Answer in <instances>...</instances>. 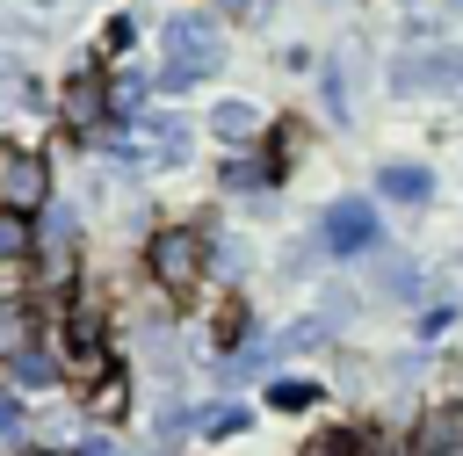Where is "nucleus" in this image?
<instances>
[{
    "mask_svg": "<svg viewBox=\"0 0 463 456\" xmlns=\"http://www.w3.org/2000/svg\"><path fill=\"white\" fill-rule=\"evenodd\" d=\"M217 22H203V14H174L166 22V58H159V87H195V80H210L217 72Z\"/></svg>",
    "mask_w": 463,
    "mask_h": 456,
    "instance_id": "nucleus-1",
    "label": "nucleus"
},
{
    "mask_svg": "<svg viewBox=\"0 0 463 456\" xmlns=\"http://www.w3.org/2000/svg\"><path fill=\"white\" fill-rule=\"evenodd\" d=\"M152 275H159L166 290H195V282H203V232L166 224V232L152 239Z\"/></svg>",
    "mask_w": 463,
    "mask_h": 456,
    "instance_id": "nucleus-2",
    "label": "nucleus"
},
{
    "mask_svg": "<svg viewBox=\"0 0 463 456\" xmlns=\"http://www.w3.org/2000/svg\"><path fill=\"white\" fill-rule=\"evenodd\" d=\"M318 232H326L333 253H362V246H376V210H369L362 195H340V203L318 217Z\"/></svg>",
    "mask_w": 463,
    "mask_h": 456,
    "instance_id": "nucleus-3",
    "label": "nucleus"
},
{
    "mask_svg": "<svg viewBox=\"0 0 463 456\" xmlns=\"http://www.w3.org/2000/svg\"><path fill=\"white\" fill-rule=\"evenodd\" d=\"M65 369L72 376H109V340H101V311L80 304L72 326H65Z\"/></svg>",
    "mask_w": 463,
    "mask_h": 456,
    "instance_id": "nucleus-4",
    "label": "nucleus"
},
{
    "mask_svg": "<svg viewBox=\"0 0 463 456\" xmlns=\"http://www.w3.org/2000/svg\"><path fill=\"white\" fill-rule=\"evenodd\" d=\"M43 188H51V174H43V159H29V152H0V195H7V210H36L43 203Z\"/></svg>",
    "mask_w": 463,
    "mask_h": 456,
    "instance_id": "nucleus-5",
    "label": "nucleus"
},
{
    "mask_svg": "<svg viewBox=\"0 0 463 456\" xmlns=\"http://www.w3.org/2000/svg\"><path fill=\"white\" fill-rule=\"evenodd\" d=\"M412 456H463V398H434V413L412 434Z\"/></svg>",
    "mask_w": 463,
    "mask_h": 456,
    "instance_id": "nucleus-6",
    "label": "nucleus"
},
{
    "mask_svg": "<svg viewBox=\"0 0 463 456\" xmlns=\"http://www.w3.org/2000/svg\"><path fill=\"white\" fill-rule=\"evenodd\" d=\"M101 116H109V87H101L94 72L72 80V87H65V123H72V130H94Z\"/></svg>",
    "mask_w": 463,
    "mask_h": 456,
    "instance_id": "nucleus-7",
    "label": "nucleus"
},
{
    "mask_svg": "<svg viewBox=\"0 0 463 456\" xmlns=\"http://www.w3.org/2000/svg\"><path fill=\"white\" fill-rule=\"evenodd\" d=\"M376 188H383L391 203H427L434 174H427V166H383V174H376Z\"/></svg>",
    "mask_w": 463,
    "mask_h": 456,
    "instance_id": "nucleus-8",
    "label": "nucleus"
},
{
    "mask_svg": "<svg viewBox=\"0 0 463 456\" xmlns=\"http://www.w3.org/2000/svg\"><path fill=\"white\" fill-rule=\"evenodd\" d=\"M210 130H217V138H253V130H260V109H253V101H217V109H210Z\"/></svg>",
    "mask_w": 463,
    "mask_h": 456,
    "instance_id": "nucleus-9",
    "label": "nucleus"
},
{
    "mask_svg": "<svg viewBox=\"0 0 463 456\" xmlns=\"http://www.w3.org/2000/svg\"><path fill=\"white\" fill-rule=\"evenodd\" d=\"M29 340H36V318L22 304H0V355L14 362V355H29Z\"/></svg>",
    "mask_w": 463,
    "mask_h": 456,
    "instance_id": "nucleus-10",
    "label": "nucleus"
},
{
    "mask_svg": "<svg viewBox=\"0 0 463 456\" xmlns=\"http://www.w3.org/2000/svg\"><path fill=\"white\" fill-rule=\"evenodd\" d=\"M456 80H463V51L427 58V65H405V87H456Z\"/></svg>",
    "mask_w": 463,
    "mask_h": 456,
    "instance_id": "nucleus-11",
    "label": "nucleus"
},
{
    "mask_svg": "<svg viewBox=\"0 0 463 456\" xmlns=\"http://www.w3.org/2000/svg\"><path fill=\"white\" fill-rule=\"evenodd\" d=\"M29 239H36V232H29V217H22V210H0V261H22V253H29Z\"/></svg>",
    "mask_w": 463,
    "mask_h": 456,
    "instance_id": "nucleus-12",
    "label": "nucleus"
},
{
    "mask_svg": "<svg viewBox=\"0 0 463 456\" xmlns=\"http://www.w3.org/2000/svg\"><path fill=\"white\" fill-rule=\"evenodd\" d=\"M318 398V384H297V376H282V384H268V405H282V413H304Z\"/></svg>",
    "mask_w": 463,
    "mask_h": 456,
    "instance_id": "nucleus-13",
    "label": "nucleus"
},
{
    "mask_svg": "<svg viewBox=\"0 0 463 456\" xmlns=\"http://www.w3.org/2000/svg\"><path fill=\"white\" fill-rule=\"evenodd\" d=\"M304 456H362V434H354V427H326Z\"/></svg>",
    "mask_w": 463,
    "mask_h": 456,
    "instance_id": "nucleus-14",
    "label": "nucleus"
},
{
    "mask_svg": "<svg viewBox=\"0 0 463 456\" xmlns=\"http://www.w3.org/2000/svg\"><path fill=\"white\" fill-rule=\"evenodd\" d=\"M14 376H22V384H51V376H58V355L29 347V355H14Z\"/></svg>",
    "mask_w": 463,
    "mask_h": 456,
    "instance_id": "nucleus-15",
    "label": "nucleus"
},
{
    "mask_svg": "<svg viewBox=\"0 0 463 456\" xmlns=\"http://www.w3.org/2000/svg\"><path fill=\"white\" fill-rule=\"evenodd\" d=\"M94 405H101V413H123V376H101V384H94Z\"/></svg>",
    "mask_w": 463,
    "mask_h": 456,
    "instance_id": "nucleus-16",
    "label": "nucleus"
},
{
    "mask_svg": "<svg viewBox=\"0 0 463 456\" xmlns=\"http://www.w3.org/2000/svg\"><path fill=\"white\" fill-rule=\"evenodd\" d=\"M203 427H210V434H239V427H246V413H239V405H224V413H210Z\"/></svg>",
    "mask_w": 463,
    "mask_h": 456,
    "instance_id": "nucleus-17",
    "label": "nucleus"
},
{
    "mask_svg": "<svg viewBox=\"0 0 463 456\" xmlns=\"http://www.w3.org/2000/svg\"><path fill=\"white\" fill-rule=\"evenodd\" d=\"M14 420H22V405H14V398H0V427H14Z\"/></svg>",
    "mask_w": 463,
    "mask_h": 456,
    "instance_id": "nucleus-18",
    "label": "nucleus"
},
{
    "mask_svg": "<svg viewBox=\"0 0 463 456\" xmlns=\"http://www.w3.org/2000/svg\"><path fill=\"white\" fill-rule=\"evenodd\" d=\"M217 7H232V14H253V7H260V0H217Z\"/></svg>",
    "mask_w": 463,
    "mask_h": 456,
    "instance_id": "nucleus-19",
    "label": "nucleus"
}]
</instances>
